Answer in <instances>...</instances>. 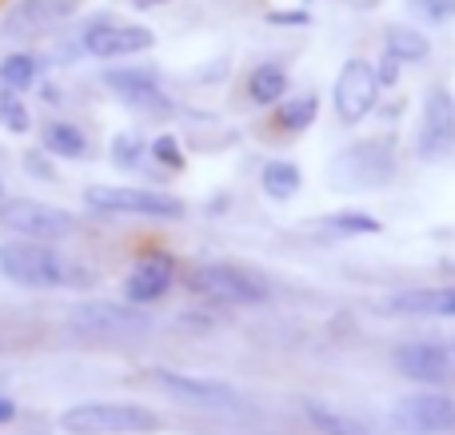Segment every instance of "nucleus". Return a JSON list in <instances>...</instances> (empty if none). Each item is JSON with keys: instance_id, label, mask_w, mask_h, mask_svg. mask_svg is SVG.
<instances>
[{"instance_id": "f257e3e1", "label": "nucleus", "mask_w": 455, "mask_h": 435, "mask_svg": "<svg viewBox=\"0 0 455 435\" xmlns=\"http://www.w3.org/2000/svg\"><path fill=\"white\" fill-rule=\"evenodd\" d=\"M0 276L16 288H32V292H60V288H88L92 272L80 260L64 256L48 240H4L0 244Z\"/></svg>"}, {"instance_id": "f03ea898", "label": "nucleus", "mask_w": 455, "mask_h": 435, "mask_svg": "<svg viewBox=\"0 0 455 435\" xmlns=\"http://www.w3.org/2000/svg\"><path fill=\"white\" fill-rule=\"evenodd\" d=\"M400 172V148L387 132L352 140L331 156L328 164V188L344 192V196H363V192H379L395 180Z\"/></svg>"}, {"instance_id": "7ed1b4c3", "label": "nucleus", "mask_w": 455, "mask_h": 435, "mask_svg": "<svg viewBox=\"0 0 455 435\" xmlns=\"http://www.w3.org/2000/svg\"><path fill=\"white\" fill-rule=\"evenodd\" d=\"M184 288H188L196 300L208 304H228V308H259V304L272 300V284L259 276L256 268H243V264H196V268L184 272Z\"/></svg>"}, {"instance_id": "20e7f679", "label": "nucleus", "mask_w": 455, "mask_h": 435, "mask_svg": "<svg viewBox=\"0 0 455 435\" xmlns=\"http://www.w3.org/2000/svg\"><path fill=\"white\" fill-rule=\"evenodd\" d=\"M160 428H164L160 412L124 399H88L60 412L64 435H156Z\"/></svg>"}, {"instance_id": "39448f33", "label": "nucleus", "mask_w": 455, "mask_h": 435, "mask_svg": "<svg viewBox=\"0 0 455 435\" xmlns=\"http://www.w3.org/2000/svg\"><path fill=\"white\" fill-rule=\"evenodd\" d=\"M88 212L128 216V220H184V200L160 188H124V184H88L80 192Z\"/></svg>"}, {"instance_id": "423d86ee", "label": "nucleus", "mask_w": 455, "mask_h": 435, "mask_svg": "<svg viewBox=\"0 0 455 435\" xmlns=\"http://www.w3.org/2000/svg\"><path fill=\"white\" fill-rule=\"evenodd\" d=\"M148 380L156 384L164 396H172L176 404L192 407V412H208V415H240L248 412V399L240 388L212 376H188V372H172V368H152Z\"/></svg>"}, {"instance_id": "0eeeda50", "label": "nucleus", "mask_w": 455, "mask_h": 435, "mask_svg": "<svg viewBox=\"0 0 455 435\" xmlns=\"http://www.w3.org/2000/svg\"><path fill=\"white\" fill-rule=\"evenodd\" d=\"M76 56H92V60H132V56L148 52L156 44V32L148 24H132V20H116V16H92L80 24V32L72 36Z\"/></svg>"}, {"instance_id": "6e6552de", "label": "nucleus", "mask_w": 455, "mask_h": 435, "mask_svg": "<svg viewBox=\"0 0 455 435\" xmlns=\"http://www.w3.org/2000/svg\"><path fill=\"white\" fill-rule=\"evenodd\" d=\"M100 84H104V92H112L120 104L144 112V116H156V120L176 116V100L168 96L164 76L156 68H148V64L116 60L100 72Z\"/></svg>"}, {"instance_id": "1a4fd4ad", "label": "nucleus", "mask_w": 455, "mask_h": 435, "mask_svg": "<svg viewBox=\"0 0 455 435\" xmlns=\"http://www.w3.org/2000/svg\"><path fill=\"white\" fill-rule=\"evenodd\" d=\"M68 328L84 340H136L152 332V316L128 300H80L68 312Z\"/></svg>"}, {"instance_id": "9d476101", "label": "nucleus", "mask_w": 455, "mask_h": 435, "mask_svg": "<svg viewBox=\"0 0 455 435\" xmlns=\"http://www.w3.org/2000/svg\"><path fill=\"white\" fill-rule=\"evenodd\" d=\"M0 228L12 232L24 240H48V244H60V240L76 236L80 220L68 208L44 204V200H28V196H0Z\"/></svg>"}, {"instance_id": "9b49d317", "label": "nucleus", "mask_w": 455, "mask_h": 435, "mask_svg": "<svg viewBox=\"0 0 455 435\" xmlns=\"http://www.w3.org/2000/svg\"><path fill=\"white\" fill-rule=\"evenodd\" d=\"M379 92H384V88H379L371 60L347 56L336 72V84H331V112H336L339 124L355 128L379 108Z\"/></svg>"}, {"instance_id": "f8f14e48", "label": "nucleus", "mask_w": 455, "mask_h": 435, "mask_svg": "<svg viewBox=\"0 0 455 435\" xmlns=\"http://www.w3.org/2000/svg\"><path fill=\"white\" fill-rule=\"evenodd\" d=\"M392 364L416 388H451L455 340H403L392 348Z\"/></svg>"}, {"instance_id": "ddd939ff", "label": "nucleus", "mask_w": 455, "mask_h": 435, "mask_svg": "<svg viewBox=\"0 0 455 435\" xmlns=\"http://www.w3.org/2000/svg\"><path fill=\"white\" fill-rule=\"evenodd\" d=\"M455 152V96L451 88L432 84L419 104L416 120V156L424 164H440Z\"/></svg>"}, {"instance_id": "4468645a", "label": "nucleus", "mask_w": 455, "mask_h": 435, "mask_svg": "<svg viewBox=\"0 0 455 435\" xmlns=\"http://www.w3.org/2000/svg\"><path fill=\"white\" fill-rule=\"evenodd\" d=\"M392 428L403 435H451L455 431V399L443 388H419L408 392L387 412Z\"/></svg>"}, {"instance_id": "2eb2a0df", "label": "nucleus", "mask_w": 455, "mask_h": 435, "mask_svg": "<svg viewBox=\"0 0 455 435\" xmlns=\"http://www.w3.org/2000/svg\"><path fill=\"white\" fill-rule=\"evenodd\" d=\"M80 4H84V0H12L8 12L0 16V36L32 44V40L64 28V24L80 12Z\"/></svg>"}, {"instance_id": "dca6fc26", "label": "nucleus", "mask_w": 455, "mask_h": 435, "mask_svg": "<svg viewBox=\"0 0 455 435\" xmlns=\"http://www.w3.org/2000/svg\"><path fill=\"white\" fill-rule=\"evenodd\" d=\"M172 284H176V260L164 252H148L132 264V272L124 276L120 292H124V300L136 304V308H152V304H160L172 292Z\"/></svg>"}, {"instance_id": "f3484780", "label": "nucleus", "mask_w": 455, "mask_h": 435, "mask_svg": "<svg viewBox=\"0 0 455 435\" xmlns=\"http://www.w3.org/2000/svg\"><path fill=\"white\" fill-rule=\"evenodd\" d=\"M379 312L384 316H408V320H455V284L392 292L379 304Z\"/></svg>"}, {"instance_id": "a211bd4d", "label": "nucleus", "mask_w": 455, "mask_h": 435, "mask_svg": "<svg viewBox=\"0 0 455 435\" xmlns=\"http://www.w3.org/2000/svg\"><path fill=\"white\" fill-rule=\"evenodd\" d=\"M291 76L283 60H256L243 76V96H248L251 108H275V104L288 96Z\"/></svg>"}, {"instance_id": "6ab92c4d", "label": "nucleus", "mask_w": 455, "mask_h": 435, "mask_svg": "<svg viewBox=\"0 0 455 435\" xmlns=\"http://www.w3.org/2000/svg\"><path fill=\"white\" fill-rule=\"evenodd\" d=\"M299 412H304L307 428H315L320 435H376L368 420H360L355 412H344V407L328 404V399L304 396L299 399Z\"/></svg>"}, {"instance_id": "aec40b11", "label": "nucleus", "mask_w": 455, "mask_h": 435, "mask_svg": "<svg viewBox=\"0 0 455 435\" xmlns=\"http://www.w3.org/2000/svg\"><path fill=\"white\" fill-rule=\"evenodd\" d=\"M40 148H44L52 160H88L92 156L88 132L76 124V120H60V116L40 124Z\"/></svg>"}, {"instance_id": "412c9836", "label": "nucleus", "mask_w": 455, "mask_h": 435, "mask_svg": "<svg viewBox=\"0 0 455 435\" xmlns=\"http://www.w3.org/2000/svg\"><path fill=\"white\" fill-rule=\"evenodd\" d=\"M384 52L395 56L400 64H424L432 56V40H427L424 24L416 20H392L384 28Z\"/></svg>"}, {"instance_id": "4be33fe9", "label": "nucleus", "mask_w": 455, "mask_h": 435, "mask_svg": "<svg viewBox=\"0 0 455 435\" xmlns=\"http://www.w3.org/2000/svg\"><path fill=\"white\" fill-rule=\"evenodd\" d=\"M40 84H44V56L28 52V48H16V52H8L0 60V88L28 96Z\"/></svg>"}, {"instance_id": "5701e85b", "label": "nucleus", "mask_w": 455, "mask_h": 435, "mask_svg": "<svg viewBox=\"0 0 455 435\" xmlns=\"http://www.w3.org/2000/svg\"><path fill=\"white\" fill-rule=\"evenodd\" d=\"M320 116V96L315 92H299V96H283L280 104L272 108V120L283 136H299L315 124Z\"/></svg>"}, {"instance_id": "b1692460", "label": "nucleus", "mask_w": 455, "mask_h": 435, "mask_svg": "<svg viewBox=\"0 0 455 435\" xmlns=\"http://www.w3.org/2000/svg\"><path fill=\"white\" fill-rule=\"evenodd\" d=\"M259 188H264L267 200L288 204V200L304 188V172H299L296 160H283V156L280 160H267V164L259 168Z\"/></svg>"}, {"instance_id": "393cba45", "label": "nucleus", "mask_w": 455, "mask_h": 435, "mask_svg": "<svg viewBox=\"0 0 455 435\" xmlns=\"http://www.w3.org/2000/svg\"><path fill=\"white\" fill-rule=\"evenodd\" d=\"M320 232H328V236H339V240H355V236H376L384 224L376 220V216L368 212H355V208H339V212H328L320 216V220H312Z\"/></svg>"}, {"instance_id": "a878e982", "label": "nucleus", "mask_w": 455, "mask_h": 435, "mask_svg": "<svg viewBox=\"0 0 455 435\" xmlns=\"http://www.w3.org/2000/svg\"><path fill=\"white\" fill-rule=\"evenodd\" d=\"M108 156L120 172H140L148 164V140L140 132H120V136H112Z\"/></svg>"}, {"instance_id": "bb28decb", "label": "nucleus", "mask_w": 455, "mask_h": 435, "mask_svg": "<svg viewBox=\"0 0 455 435\" xmlns=\"http://www.w3.org/2000/svg\"><path fill=\"white\" fill-rule=\"evenodd\" d=\"M0 128L12 136H28L32 132V108L24 100V92H8L0 88Z\"/></svg>"}, {"instance_id": "cd10ccee", "label": "nucleus", "mask_w": 455, "mask_h": 435, "mask_svg": "<svg viewBox=\"0 0 455 435\" xmlns=\"http://www.w3.org/2000/svg\"><path fill=\"white\" fill-rule=\"evenodd\" d=\"M403 12L424 28H448L455 20V0H403Z\"/></svg>"}, {"instance_id": "c85d7f7f", "label": "nucleus", "mask_w": 455, "mask_h": 435, "mask_svg": "<svg viewBox=\"0 0 455 435\" xmlns=\"http://www.w3.org/2000/svg\"><path fill=\"white\" fill-rule=\"evenodd\" d=\"M148 160H152V164H156L164 176L184 172V164H188V156H184L180 140H176L172 132H160L156 140H148Z\"/></svg>"}, {"instance_id": "c756f323", "label": "nucleus", "mask_w": 455, "mask_h": 435, "mask_svg": "<svg viewBox=\"0 0 455 435\" xmlns=\"http://www.w3.org/2000/svg\"><path fill=\"white\" fill-rule=\"evenodd\" d=\"M371 68H376V80H379V88H395L400 84V60L395 56H379V60H371Z\"/></svg>"}, {"instance_id": "7c9ffc66", "label": "nucleus", "mask_w": 455, "mask_h": 435, "mask_svg": "<svg viewBox=\"0 0 455 435\" xmlns=\"http://www.w3.org/2000/svg\"><path fill=\"white\" fill-rule=\"evenodd\" d=\"M48 160H52V156H48L44 148L24 152V168H32L28 176H36V180H56V176H52V164H48Z\"/></svg>"}, {"instance_id": "2f4dec72", "label": "nucleus", "mask_w": 455, "mask_h": 435, "mask_svg": "<svg viewBox=\"0 0 455 435\" xmlns=\"http://www.w3.org/2000/svg\"><path fill=\"white\" fill-rule=\"evenodd\" d=\"M16 420V404L8 396H0V428H4V423H12Z\"/></svg>"}, {"instance_id": "473e14b6", "label": "nucleus", "mask_w": 455, "mask_h": 435, "mask_svg": "<svg viewBox=\"0 0 455 435\" xmlns=\"http://www.w3.org/2000/svg\"><path fill=\"white\" fill-rule=\"evenodd\" d=\"M168 4V0H132V8H140V12H148V8H160Z\"/></svg>"}, {"instance_id": "72a5a7b5", "label": "nucleus", "mask_w": 455, "mask_h": 435, "mask_svg": "<svg viewBox=\"0 0 455 435\" xmlns=\"http://www.w3.org/2000/svg\"><path fill=\"white\" fill-rule=\"evenodd\" d=\"M0 344H4V324H0Z\"/></svg>"}]
</instances>
